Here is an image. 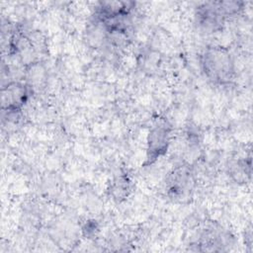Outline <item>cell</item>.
<instances>
[{
    "label": "cell",
    "mask_w": 253,
    "mask_h": 253,
    "mask_svg": "<svg viewBox=\"0 0 253 253\" xmlns=\"http://www.w3.org/2000/svg\"><path fill=\"white\" fill-rule=\"evenodd\" d=\"M201 64L207 78L217 85H227L234 78V63L223 46H209L202 54Z\"/></svg>",
    "instance_id": "6da1fadb"
},
{
    "label": "cell",
    "mask_w": 253,
    "mask_h": 253,
    "mask_svg": "<svg viewBox=\"0 0 253 253\" xmlns=\"http://www.w3.org/2000/svg\"><path fill=\"white\" fill-rule=\"evenodd\" d=\"M195 177L188 164L175 167L168 175L166 180V190L168 196L179 202H185L193 193Z\"/></svg>",
    "instance_id": "7a4b0ae2"
},
{
    "label": "cell",
    "mask_w": 253,
    "mask_h": 253,
    "mask_svg": "<svg viewBox=\"0 0 253 253\" xmlns=\"http://www.w3.org/2000/svg\"><path fill=\"white\" fill-rule=\"evenodd\" d=\"M32 87L26 83L14 81L2 88L1 103L2 110L9 114H16L28 101Z\"/></svg>",
    "instance_id": "3957f363"
},
{
    "label": "cell",
    "mask_w": 253,
    "mask_h": 253,
    "mask_svg": "<svg viewBox=\"0 0 253 253\" xmlns=\"http://www.w3.org/2000/svg\"><path fill=\"white\" fill-rule=\"evenodd\" d=\"M170 142V127L166 125H158L151 128L147 139V154L145 164L154 163L164 155Z\"/></svg>",
    "instance_id": "277c9868"
}]
</instances>
